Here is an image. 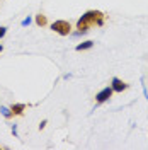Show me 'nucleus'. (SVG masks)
Returning a JSON list of instances; mask_svg holds the SVG:
<instances>
[{"label": "nucleus", "mask_w": 148, "mask_h": 150, "mask_svg": "<svg viewBox=\"0 0 148 150\" xmlns=\"http://www.w3.org/2000/svg\"><path fill=\"white\" fill-rule=\"evenodd\" d=\"M12 133H14V135H16V137H17V126H16V125H14V126H12Z\"/></svg>", "instance_id": "f8f14e48"}, {"label": "nucleus", "mask_w": 148, "mask_h": 150, "mask_svg": "<svg viewBox=\"0 0 148 150\" xmlns=\"http://www.w3.org/2000/svg\"><path fill=\"white\" fill-rule=\"evenodd\" d=\"M94 46V43L92 41H85V43H80V45H77V51H83V50H90V48Z\"/></svg>", "instance_id": "423d86ee"}, {"label": "nucleus", "mask_w": 148, "mask_h": 150, "mask_svg": "<svg viewBox=\"0 0 148 150\" xmlns=\"http://www.w3.org/2000/svg\"><path fill=\"white\" fill-rule=\"evenodd\" d=\"M24 109H26V104H12L10 106V111H12V114H16V116L22 114Z\"/></svg>", "instance_id": "39448f33"}, {"label": "nucleus", "mask_w": 148, "mask_h": 150, "mask_svg": "<svg viewBox=\"0 0 148 150\" xmlns=\"http://www.w3.org/2000/svg\"><path fill=\"white\" fill-rule=\"evenodd\" d=\"M112 92H114V91H112V87H104L102 91H99V92H97V96H95V101H97L99 104L106 103V101H107V99L112 96Z\"/></svg>", "instance_id": "7ed1b4c3"}, {"label": "nucleus", "mask_w": 148, "mask_h": 150, "mask_svg": "<svg viewBox=\"0 0 148 150\" xmlns=\"http://www.w3.org/2000/svg\"><path fill=\"white\" fill-rule=\"evenodd\" d=\"M2 50H4V48H2V46H0V51H2Z\"/></svg>", "instance_id": "ddd939ff"}, {"label": "nucleus", "mask_w": 148, "mask_h": 150, "mask_svg": "<svg viewBox=\"0 0 148 150\" xmlns=\"http://www.w3.org/2000/svg\"><path fill=\"white\" fill-rule=\"evenodd\" d=\"M102 24H104V14H102L101 10H87L82 17L78 19L77 29H78L80 34H83V33H87L90 28H94V26H102Z\"/></svg>", "instance_id": "f257e3e1"}, {"label": "nucleus", "mask_w": 148, "mask_h": 150, "mask_svg": "<svg viewBox=\"0 0 148 150\" xmlns=\"http://www.w3.org/2000/svg\"><path fill=\"white\" fill-rule=\"evenodd\" d=\"M20 24H22V26H29V24H31V17H26L22 22H20Z\"/></svg>", "instance_id": "9d476101"}, {"label": "nucleus", "mask_w": 148, "mask_h": 150, "mask_svg": "<svg viewBox=\"0 0 148 150\" xmlns=\"http://www.w3.org/2000/svg\"><path fill=\"white\" fill-rule=\"evenodd\" d=\"M0 112L5 116V118H10V116H14L12 111H10V108H5V106H0Z\"/></svg>", "instance_id": "6e6552de"}, {"label": "nucleus", "mask_w": 148, "mask_h": 150, "mask_svg": "<svg viewBox=\"0 0 148 150\" xmlns=\"http://www.w3.org/2000/svg\"><path fill=\"white\" fill-rule=\"evenodd\" d=\"M48 125V121L46 120H44V121H41V125H39V128H41V130H43V128H44V126H46Z\"/></svg>", "instance_id": "9b49d317"}, {"label": "nucleus", "mask_w": 148, "mask_h": 150, "mask_svg": "<svg viewBox=\"0 0 148 150\" xmlns=\"http://www.w3.org/2000/svg\"><path fill=\"white\" fill-rule=\"evenodd\" d=\"M51 29L55 31L56 34H60V36H68L70 31H72V26H70L68 21H55L51 24Z\"/></svg>", "instance_id": "f03ea898"}, {"label": "nucleus", "mask_w": 148, "mask_h": 150, "mask_svg": "<svg viewBox=\"0 0 148 150\" xmlns=\"http://www.w3.org/2000/svg\"><path fill=\"white\" fill-rule=\"evenodd\" d=\"M111 87H112V91H114V92H123V91H126V89H128V84H124L121 79L114 77V79H112V85H111Z\"/></svg>", "instance_id": "20e7f679"}, {"label": "nucleus", "mask_w": 148, "mask_h": 150, "mask_svg": "<svg viewBox=\"0 0 148 150\" xmlns=\"http://www.w3.org/2000/svg\"><path fill=\"white\" fill-rule=\"evenodd\" d=\"M36 24H37V26H46V24H48V19H46V16H43V14H39V16H36Z\"/></svg>", "instance_id": "0eeeda50"}, {"label": "nucleus", "mask_w": 148, "mask_h": 150, "mask_svg": "<svg viewBox=\"0 0 148 150\" xmlns=\"http://www.w3.org/2000/svg\"><path fill=\"white\" fill-rule=\"evenodd\" d=\"M5 33H7V28L0 26V38H4V36H5Z\"/></svg>", "instance_id": "1a4fd4ad"}]
</instances>
